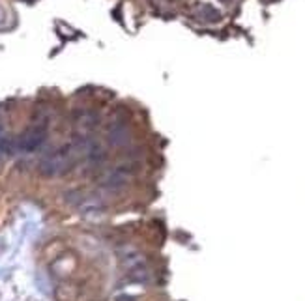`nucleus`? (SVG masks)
Masks as SVG:
<instances>
[{
	"label": "nucleus",
	"instance_id": "f257e3e1",
	"mask_svg": "<svg viewBox=\"0 0 305 301\" xmlns=\"http://www.w3.org/2000/svg\"><path fill=\"white\" fill-rule=\"evenodd\" d=\"M75 161H77V150L73 146H62L39 161L37 169L43 176L53 178V176H60V174L68 172L75 165Z\"/></svg>",
	"mask_w": 305,
	"mask_h": 301
},
{
	"label": "nucleus",
	"instance_id": "f03ea898",
	"mask_svg": "<svg viewBox=\"0 0 305 301\" xmlns=\"http://www.w3.org/2000/svg\"><path fill=\"white\" fill-rule=\"evenodd\" d=\"M47 139V127L41 123H36V125H30L27 131H23V135L17 139V144H15V148H17L21 153H32V151H36Z\"/></svg>",
	"mask_w": 305,
	"mask_h": 301
},
{
	"label": "nucleus",
	"instance_id": "7ed1b4c3",
	"mask_svg": "<svg viewBox=\"0 0 305 301\" xmlns=\"http://www.w3.org/2000/svg\"><path fill=\"white\" fill-rule=\"evenodd\" d=\"M191 13H193L197 19L206 21V23H215V21L221 19V11H217L210 4H199V6H195L193 10H191Z\"/></svg>",
	"mask_w": 305,
	"mask_h": 301
},
{
	"label": "nucleus",
	"instance_id": "20e7f679",
	"mask_svg": "<svg viewBox=\"0 0 305 301\" xmlns=\"http://www.w3.org/2000/svg\"><path fill=\"white\" fill-rule=\"evenodd\" d=\"M139 300V296H120V298H116L114 301H137Z\"/></svg>",
	"mask_w": 305,
	"mask_h": 301
},
{
	"label": "nucleus",
	"instance_id": "39448f33",
	"mask_svg": "<svg viewBox=\"0 0 305 301\" xmlns=\"http://www.w3.org/2000/svg\"><path fill=\"white\" fill-rule=\"evenodd\" d=\"M6 17H8V15H6V10L0 6V25H4V23H6Z\"/></svg>",
	"mask_w": 305,
	"mask_h": 301
}]
</instances>
